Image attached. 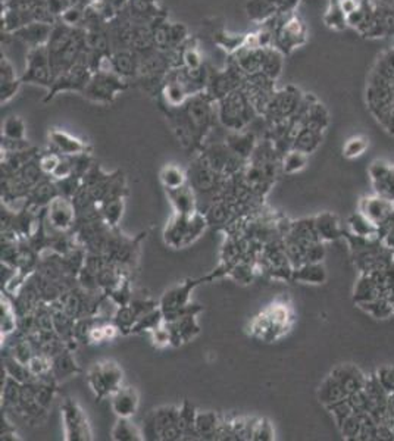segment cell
Listing matches in <instances>:
<instances>
[{
    "instance_id": "1",
    "label": "cell",
    "mask_w": 394,
    "mask_h": 441,
    "mask_svg": "<svg viewBox=\"0 0 394 441\" xmlns=\"http://www.w3.org/2000/svg\"><path fill=\"white\" fill-rule=\"evenodd\" d=\"M206 92L190 96L181 108H168V118L184 147L193 149L211 131L218 118V108Z\"/></svg>"
},
{
    "instance_id": "2",
    "label": "cell",
    "mask_w": 394,
    "mask_h": 441,
    "mask_svg": "<svg viewBox=\"0 0 394 441\" xmlns=\"http://www.w3.org/2000/svg\"><path fill=\"white\" fill-rule=\"evenodd\" d=\"M145 440L177 441L184 438L180 419V408L162 406L151 410L142 426Z\"/></svg>"
},
{
    "instance_id": "3",
    "label": "cell",
    "mask_w": 394,
    "mask_h": 441,
    "mask_svg": "<svg viewBox=\"0 0 394 441\" xmlns=\"http://www.w3.org/2000/svg\"><path fill=\"white\" fill-rule=\"evenodd\" d=\"M206 216L196 212L192 215L175 214L165 227L163 240L172 249H183L195 243L208 225Z\"/></svg>"
},
{
    "instance_id": "4",
    "label": "cell",
    "mask_w": 394,
    "mask_h": 441,
    "mask_svg": "<svg viewBox=\"0 0 394 441\" xmlns=\"http://www.w3.org/2000/svg\"><path fill=\"white\" fill-rule=\"evenodd\" d=\"M218 120L231 131L243 129L256 113L243 88H237L217 102Z\"/></svg>"
},
{
    "instance_id": "5",
    "label": "cell",
    "mask_w": 394,
    "mask_h": 441,
    "mask_svg": "<svg viewBox=\"0 0 394 441\" xmlns=\"http://www.w3.org/2000/svg\"><path fill=\"white\" fill-rule=\"evenodd\" d=\"M126 88L125 79L112 70H99L93 72L84 92L85 99L96 103H112Z\"/></svg>"
},
{
    "instance_id": "6",
    "label": "cell",
    "mask_w": 394,
    "mask_h": 441,
    "mask_svg": "<svg viewBox=\"0 0 394 441\" xmlns=\"http://www.w3.org/2000/svg\"><path fill=\"white\" fill-rule=\"evenodd\" d=\"M122 368L113 360H104L93 365L87 374V383L90 385L96 399H104L117 392L122 385Z\"/></svg>"
},
{
    "instance_id": "7",
    "label": "cell",
    "mask_w": 394,
    "mask_h": 441,
    "mask_svg": "<svg viewBox=\"0 0 394 441\" xmlns=\"http://www.w3.org/2000/svg\"><path fill=\"white\" fill-rule=\"evenodd\" d=\"M22 83L39 84L50 90L55 81V74L52 70V63L49 59V51L46 46L33 47L27 55V67L21 77Z\"/></svg>"
},
{
    "instance_id": "8",
    "label": "cell",
    "mask_w": 394,
    "mask_h": 441,
    "mask_svg": "<svg viewBox=\"0 0 394 441\" xmlns=\"http://www.w3.org/2000/svg\"><path fill=\"white\" fill-rule=\"evenodd\" d=\"M62 419L65 426V440L68 441H92V426L87 421L85 413L77 401L67 399L62 403Z\"/></svg>"
},
{
    "instance_id": "9",
    "label": "cell",
    "mask_w": 394,
    "mask_h": 441,
    "mask_svg": "<svg viewBox=\"0 0 394 441\" xmlns=\"http://www.w3.org/2000/svg\"><path fill=\"white\" fill-rule=\"evenodd\" d=\"M92 75H93V71L90 67H88L87 59L75 63L74 67L60 72L56 77L55 81H54V86L50 87V90H49V96L46 97V100H50L60 92H80V93H83L84 88L88 84V81H90Z\"/></svg>"
},
{
    "instance_id": "10",
    "label": "cell",
    "mask_w": 394,
    "mask_h": 441,
    "mask_svg": "<svg viewBox=\"0 0 394 441\" xmlns=\"http://www.w3.org/2000/svg\"><path fill=\"white\" fill-rule=\"evenodd\" d=\"M75 206L69 198L56 196L47 205V218L49 223L58 231H68L75 220Z\"/></svg>"
},
{
    "instance_id": "11",
    "label": "cell",
    "mask_w": 394,
    "mask_h": 441,
    "mask_svg": "<svg viewBox=\"0 0 394 441\" xmlns=\"http://www.w3.org/2000/svg\"><path fill=\"white\" fill-rule=\"evenodd\" d=\"M110 406L118 418H131L140 406V396L134 387L121 385L110 396Z\"/></svg>"
},
{
    "instance_id": "12",
    "label": "cell",
    "mask_w": 394,
    "mask_h": 441,
    "mask_svg": "<svg viewBox=\"0 0 394 441\" xmlns=\"http://www.w3.org/2000/svg\"><path fill=\"white\" fill-rule=\"evenodd\" d=\"M54 25L55 24L34 21L12 34H14V37L18 38V40L27 45L30 49L46 46L50 38V34H52L54 31Z\"/></svg>"
},
{
    "instance_id": "13",
    "label": "cell",
    "mask_w": 394,
    "mask_h": 441,
    "mask_svg": "<svg viewBox=\"0 0 394 441\" xmlns=\"http://www.w3.org/2000/svg\"><path fill=\"white\" fill-rule=\"evenodd\" d=\"M168 326L171 331V339L174 346H180L183 343L192 342L193 339L199 335L200 327L196 319V314L192 315H184L177 318L171 322H165Z\"/></svg>"
},
{
    "instance_id": "14",
    "label": "cell",
    "mask_w": 394,
    "mask_h": 441,
    "mask_svg": "<svg viewBox=\"0 0 394 441\" xmlns=\"http://www.w3.org/2000/svg\"><path fill=\"white\" fill-rule=\"evenodd\" d=\"M218 177L220 174L215 173L212 168L203 161V158L197 161L188 171L190 186L200 193H209L217 189Z\"/></svg>"
},
{
    "instance_id": "15",
    "label": "cell",
    "mask_w": 394,
    "mask_h": 441,
    "mask_svg": "<svg viewBox=\"0 0 394 441\" xmlns=\"http://www.w3.org/2000/svg\"><path fill=\"white\" fill-rule=\"evenodd\" d=\"M21 84L22 80L17 77L14 65L2 55V61H0V102L2 105L18 93Z\"/></svg>"
},
{
    "instance_id": "16",
    "label": "cell",
    "mask_w": 394,
    "mask_h": 441,
    "mask_svg": "<svg viewBox=\"0 0 394 441\" xmlns=\"http://www.w3.org/2000/svg\"><path fill=\"white\" fill-rule=\"evenodd\" d=\"M50 143L56 147V150L62 154H67V157H77V154L83 153H90L92 147L87 145V143L81 141L77 137H72L65 131H60V129H54L49 134Z\"/></svg>"
},
{
    "instance_id": "17",
    "label": "cell",
    "mask_w": 394,
    "mask_h": 441,
    "mask_svg": "<svg viewBox=\"0 0 394 441\" xmlns=\"http://www.w3.org/2000/svg\"><path fill=\"white\" fill-rule=\"evenodd\" d=\"M162 96L168 108H181L190 97L186 86L177 79L174 72L170 70L165 75V81L162 86Z\"/></svg>"
},
{
    "instance_id": "18",
    "label": "cell",
    "mask_w": 394,
    "mask_h": 441,
    "mask_svg": "<svg viewBox=\"0 0 394 441\" xmlns=\"http://www.w3.org/2000/svg\"><path fill=\"white\" fill-rule=\"evenodd\" d=\"M110 67L122 79L138 74V55L133 49H120L110 54Z\"/></svg>"
},
{
    "instance_id": "19",
    "label": "cell",
    "mask_w": 394,
    "mask_h": 441,
    "mask_svg": "<svg viewBox=\"0 0 394 441\" xmlns=\"http://www.w3.org/2000/svg\"><path fill=\"white\" fill-rule=\"evenodd\" d=\"M265 49H247L241 47L236 54H233V61L245 75H252L262 71Z\"/></svg>"
},
{
    "instance_id": "20",
    "label": "cell",
    "mask_w": 394,
    "mask_h": 441,
    "mask_svg": "<svg viewBox=\"0 0 394 441\" xmlns=\"http://www.w3.org/2000/svg\"><path fill=\"white\" fill-rule=\"evenodd\" d=\"M168 198L174 206L175 214L192 215L196 214V194L192 186H183L175 190H167Z\"/></svg>"
},
{
    "instance_id": "21",
    "label": "cell",
    "mask_w": 394,
    "mask_h": 441,
    "mask_svg": "<svg viewBox=\"0 0 394 441\" xmlns=\"http://www.w3.org/2000/svg\"><path fill=\"white\" fill-rule=\"evenodd\" d=\"M227 146L230 150L237 154L240 159H249L252 158L253 152L256 149V138L253 133H240L233 131L227 137Z\"/></svg>"
},
{
    "instance_id": "22",
    "label": "cell",
    "mask_w": 394,
    "mask_h": 441,
    "mask_svg": "<svg viewBox=\"0 0 394 441\" xmlns=\"http://www.w3.org/2000/svg\"><path fill=\"white\" fill-rule=\"evenodd\" d=\"M222 421L215 412H197L196 433L197 438L215 440L220 438Z\"/></svg>"
},
{
    "instance_id": "23",
    "label": "cell",
    "mask_w": 394,
    "mask_h": 441,
    "mask_svg": "<svg viewBox=\"0 0 394 441\" xmlns=\"http://www.w3.org/2000/svg\"><path fill=\"white\" fill-rule=\"evenodd\" d=\"M77 372H80V368L68 350H62V352L52 358V371H50V374H52L55 380L69 378Z\"/></svg>"
},
{
    "instance_id": "24",
    "label": "cell",
    "mask_w": 394,
    "mask_h": 441,
    "mask_svg": "<svg viewBox=\"0 0 394 441\" xmlns=\"http://www.w3.org/2000/svg\"><path fill=\"white\" fill-rule=\"evenodd\" d=\"M110 438L113 441H142L145 435L142 428L134 425L130 418H118L112 428Z\"/></svg>"
},
{
    "instance_id": "25",
    "label": "cell",
    "mask_w": 394,
    "mask_h": 441,
    "mask_svg": "<svg viewBox=\"0 0 394 441\" xmlns=\"http://www.w3.org/2000/svg\"><path fill=\"white\" fill-rule=\"evenodd\" d=\"M56 196H59L58 186L47 179H40L30 191V203L35 207L49 205Z\"/></svg>"
},
{
    "instance_id": "26",
    "label": "cell",
    "mask_w": 394,
    "mask_h": 441,
    "mask_svg": "<svg viewBox=\"0 0 394 441\" xmlns=\"http://www.w3.org/2000/svg\"><path fill=\"white\" fill-rule=\"evenodd\" d=\"M124 209H125L124 198H109L101 202L100 214L108 227L115 228L120 224V220L124 215Z\"/></svg>"
},
{
    "instance_id": "27",
    "label": "cell",
    "mask_w": 394,
    "mask_h": 441,
    "mask_svg": "<svg viewBox=\"0 0 394 441\" xmlns=\"http://www.w3.org/2000/svg\"><path fill=\"white\" fill-rule=\"evenodd\" d=\"M263 312L266 316H268V319L271 321L274 328L279 334L283 335L287 331L288 322L291 319V314H290V309L286 303H272L268 309L263 310Z\"/></svg>"
},
{
    "instance_id": "28",
    "label": "cell",
    "mask_w": 394,
    "mask_h": 441,
    "mask_svg": "<svg viewBox=\"0 0 394 441\" xmlns=\"http://www.w3.org/2000/svg\"><path fill=\"white\" fill-rule=\"evenodd\" d=\"M159 178H161V183L167 190H175L187 184V174L181 170L180 166L172 165V163L165 165L162 168Z\"/></svg>"
},
{
    "instance_id": "29",
    "label": "cell",
    "mask_w": 394,
    "mask_h": 441,
    "mask_svg": "<svg viewBox=\"0 0 394 441\" xmlns=\"http://www.w3.org/2000/svg\"><path fill=\"white\" fill-rule=\"evenodd\" d=\"M3 368L6 369L10 378L17 380L21 384H27L34 381V375L31 374L28 365L17 360L14 356H6L3 359Z\"/></svg>"
},
{
    "instance_id": "30",
    "label": "cell",
    "mask_w": 394,
    "mask_h": 441,
    "mask_svg": "<svg viewBox=\"0 0 394 441\" xmlns=\"http://www.w3.org/2000/svg\"><path fill=\"white\" fill-rule=\"evenodd\" d=\"M281 68H283L281 51L275 47L265 49L261 72H263L266 77H270L271 80H275L277 77L281 74Z\"/></svg>"
},
{
    "instance_id": "31",
    "label": "cell",
    "mask_w": 394,
    "mask_h": 441,
    "mask_svg": "<svg viewBox=\"0 0 394 441\" xmlns=\"http://www.w3.org/2000/svg\"><path fill=\"white\" fill-rule=\"evenodd\" d=\"M293 278L304 282L320 284L325 278V272L321 265H318L315 262H308L293 271Z\"/></svg>"
},
{
    "instance_id": "32",
    "label": "cell",
    "mask_w": 394,
    "mask_h": 441,
    "mask_svg": "<svg viewBox=\"0 0 394 441\" xmlns=\"http://www.w3.org/2000/svg\"><path fill=\"white\" fill-rule=\"evenodd\" d=\"M21 388H22V384L14 378H10L9 375L5 381H2V400L6 408L17 409L19 406Z\"/></svg>"
},
{
    "instance_id": "33",
    "label": "cell",
    "mask_w": 394,
    "mask_h": 441,
    "mask_svg": "<svg viewBox=\"0 0 394 441\" xmlns=\"http://www.w3.org/2000/svg\"><path fill=\"white\" fill-rule=\"evenodd\" d=\"M165 319H163V312L161 310V307H156L154 310H150V312H147L146 315H143L142 318H140L136 326L133 327V331L134 334H138V332H143V331H149L151 332L156 327H159L161 323H163Z\"/></svg>"
},
{
    "instance_id": "34",
    "label": "cell",
    "mask_w": 394,
    "mask_h": 441,
    "mask_svg": "<svg viewBox=\"0 0 394 441\" xmlns=\"http://www.w3.org/2000/svg\"><path fill=\"white\" fill-rule=\"evenodd\" d=\"M246 42V35L243 34H230L227 31H220L215 35V43L218 46H221L222 49H225L228 54H236L238 49H241L245 46Z\"/></svg>"
},
{
    "instance_id": "35",
    "label": "cell",
    "mask_w": 394,
    "mask_h": 441,
    "mask_svg": "<svg viewBox=\"0 0 394 441\" xmlns=\"http://www.w3.org/2000/svg\"><path fill=\"white\" fill-rule=\"evenodd\" d=\"M181 62L187 70H200L203 67L200 51L195 43L192 45V40H187L181 46Z\"/></svg>"
},
{
    "instance_id": "36",
    "label": "cell",
    "mask_w": 394,
    "mask_h": 441,
    "mask_svg": "<svg viewBox=\"0 0 394 441\" xmlns=\"http://www.w3.org/2000/svg\"><path fill=\"white\" fill-rule=\"evenodd\" d=\"M0 314H2V319H0V328H2L3 335H9L17 330L18 321L15 318V310L10 306V303L6 299H2L0 303Z\"/></svg>"
},
{
    "instance_id": "37",
    "label": "cell",
    "mask_w": 394,
    "mask_h": 441,
    "mask_svg": "<svg viewBox=\"0 0 394 441\" xmlns=\"http://www.w3.org/2000/svg\"><path fill=\"white\" fill-rule=\"evenodd\" d=\"M25 124L19 116H9L2 127V137L9 140H25Z\"/></svg>"
},
{
    "instance_id": "38",
    "label": "cell",
    "mask_w": 394,
    "mask_h": 441,
    "mask_svg": "<svg viewBox=\"0 0 394 441\" xmlns=\"http://www.w3.org/2000/svg\"><path fill=\"white\" fill-rule=\"evenodd\" d=\"M228 275L233 277L237 282L249 284L253 280V268L245 261H237L228 266Z\"/></svg>"
},
{
    "instance_id": "39",
    "label": "cell",
    "mask_w": 394,
    "mask_h": 441,
    "mask_svg": "<svg viewBox=\"0 0 394 441\" xmlns=\"http://www.w3.org/2000/svg\"><path fill=\"white\" fill-rule=\"evenodd\" d=\"M85 6L87 5L79 3V5H72V6L67 8L59 17L60 22L65 24V25H69V27H77V25L80 22H83V19H84Z\"/></svg>"
},
{
    "instance_id": "40",
    "label": "cell",
    "mask_w": 394,
    "mask_h": 441,
    "mask_svg": "<svg viewBox=\"0 0 394 441\" xmlns=\"http://www.w3.org/2000/svg\"><path fill=\"white\" fill-rule=\"evenodd\" d=\"M304 165H306V154L295 149L293 152H288L286 154L284 162H283V170L287 174H293L303 170Z\"/></svg>"
},
{
    "instance_id": "41",
    "label": "cell",
    "mask_w": 394,
    "mask_h": 441,
    "mask_svg": "<svg viewBox=\"0 0 394 441\" xmlns=\"http://www.w3.org/2000/svg\"><path fill=\"white\" fill-rule=\"evenodd\" d=\"M28 368L34 375V378L46 377L52 371V360L46 355H34L33 359L28 362Z\"/></svg>"
},
{
    "instance_id": "42",
    "label": "cell",
    "mask_w": 394,
    "mask_h": 441,
    "mask_svg": "<svg viewBox=\"0 0 394 441\" xmlns=\"http://www.w3.org/2000/svg\"><path fill=\"white\" fill-rule=\"evenodd\" d=\"M315 228L318 231V234H320V237H324V239L337 237V232H338L337 224L329 215H322L318 218L315 220Z\"/></svg>"
},
{
    "instance_id": "43",
    "label": "cell",
    "mask_w": 394,
    "mask_h": 441,
    "mask_svg": "<svg viewBox=\"0 0 394 441\" xmlns=\"http://www.w3.org/2000/svg\"><path fill=\"white\" fill-rule=\"evenodd\" d=\"M274 438H275V434H274L272 424L266 418L256 419L255 428H253L252 440H255V441H271Z\"/></svg>"
},
{
    "instance_id": "44",
    "label": "cell",
    "mask_w": 394,
    "mask_h": 441,
    "mask_svg": "<svg viewBox=\"0 0 394 441\" xmlns=\"http://www.w3.org/2000/svg\"><path fill=\"white\" fill-rule=\"evenodd\" d=\"M12 356H14L17 360L25 363V365H28V362L34 356V348L31 346V342H28L27 339L18 340L14 346H12Z\"/></svg>"
},
{
    "instance_id": "45",
    "label": "cell",
    "mask_w": 394,
    "mask_h": 441,
    "mask_svg": "<svg viewBox=\"0 0 394 441\" xmlns=\"http://www.w3.org/2000/svg\"><path fill=\"white\" fill-rule=\"evenodd\" d=\"M55 397V388L54 385L47 383H37V403H39L43 409H47L52 403V400Z\"/></svg>"
},
{
    "instance_id": "46",
    "label": "cell",
    "mask_w": 394,
    "mask_h": 441,
    "mask_svg": "<svg viewBox=\"0 0 394 441\" xmlns=\"http://www.w3.org/2000/svg\"><path fill=\"white\" fill-rule=\"evenodd\" d=\"M74 174V159L72 157H67L63 154L60 157V161L58 163V166L55 168V171L52 173V177L55 179H65L68 177H71Z\"/></svg>"
},
{
    "instance_id": "47",
    "label": "cell",
    "mask_w": 394,
    "mask_h": 441,
    "mask_svg": "<svg viewBox=\"0 0 394 441\" xmlns=\"http://www.w3.org/2000/svg\"><path fill=\"white\" fill-rule=\"evenodd\" d=\"M151 340H154V344L156 347H167L170 344H172V339H171V331L168 328L167 323H161L159 327H156L154 331H151Z\"/></svg>"
},
{
    "instance_id": "48",
    "label": "cell",
    "mask_w": 394,
    "mask_h": 441,
    "mask_svg": "<svg viewBox=\"0 0 394 441\" xmlns=\"http://www.w3.org/2000/svg\"><path fill=\"white\" fill-rule=\"evenodd\" d=\"M60 161V157L56 153H46L39 159L40 168L44 174H52L55 171V168L58 166Z\"/></svg>"
},
{
    "instance_id": "49",
    "label": "cell",
    "mask_w": 394,
    "mask_h": 441,
    "mask_svg": "<svg viewBox=\"0 0 394 441\" xmlns=\"http://www.w3.org/2000/svg\"><path fill=\"white\" fill-rule=\"evenodd\" d=\"M366 145L359 140V138H353L347 143V146L345 149V154L346 157H356V154H361L363 150H365Z\"/></svg>"
},
{
    "instance_id": "50",
    "label": "cell",
    "mask_w": 394,
    "mask_h": 441,
    "mask_svg": "<svg viewBox=\"0 0 394 441\" xmlns=\"http://www.w3.org/2000/svg\"><path fill=\"white\" fill-rule=\"evenodd\" d=\"M17 431L12 428L8 422V418L6 417H2V441H15V440H19L17 437Z\"/></svg>"
},
{
    "instance_id": "51",
    "label": "cell",
    "mask_w": 394,
    "mask_h": 441,
    "mask_svg": "<svg viewBox=\"0 0 394 441\" xmlns=\"http://www.w3.org/2000/svg\"><path fill=\"white\" fill-rule=\"evenodd\" d=\"M266 2H268V3H270V5H272V6H275L277 9H279V6L283 5L284 0H266Z\"/></svg>"
}]
</instances>
